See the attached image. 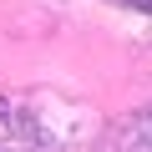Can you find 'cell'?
<instances>
[{
  "mask_svg": "<svg viewBox=\"0 0 152 152\" xmlns=\"http://www.w3.org/2000/svg\"><path fill=\"white\" fill-rule=\"evenodd\" d=\"M132 5H142V10H152V0H132Z\"/></svg>",
  "mask_w": 152,
  "mask_h": 152,
  "instance_id": "obj_1",
  "label": "cell"
}]
</instances>
